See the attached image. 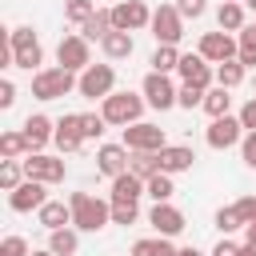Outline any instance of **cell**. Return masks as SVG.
I'll return each instance as SVG.
<instances>
[{"label": "cell", "instance_id": "cell-1", "mask_svg": "<svg viewBox=\"0 0 256 256\" xmlns=\"http://www.w3.org/2000/svg\"><path fill=\"white\" fill-rule=\"evenodd\" d=\"M68 204H72V224L80 232H100L104 224H112V200H100L92 192H72Z\"/></svg>", "mask_w": 256, "mask_h": 256}, {"label": "cell", "instance_id": "cell-2", "mask_svg": "<svg viewBox=\"0 0 256 256\" xmlns=\"http://www.w3.org/2000/svg\"><path fill=\"white\" fill-rule=\"evenodd\" d=\"M80 84V76L76 72H68V68H40L36 76H32V96L36 100H60V96H68L72 88Z\"/></svg>", "mask_w": 256, "mask_h": 256}, {"label": "cell", "instance_id": "cell-3", "mask_svg": "<svg viewBox=\"0 0 256 256\" xmlns=\"http://www.w3.org/2000/svg\"><path fill=\"white\" fill-rule=\"evenodd\" d=\"M144 96H136V92H112L104 104H100V116L108 120V124H120V128H128V124H140V112H144Z\"/></svg>", "mask_w": 256, "mask_h": 256}, {"label": "cell", "instance_id": "cell-4", "mask_svg": "<svg viewBox=\"0 0 256 256\" xmlns=\"http://www.w3.org/2000/svg\"><path fill=\"white\" fill-rule=\"evenodd\" d=\"M112 88H116V68L112 64H88L80 72V84H76V92L88 96V100H108Z\"/></svg>", "mask_w": 256, "mask_h": 256}, {"label": "cell", "instance_id": "cell-5", "mask_svg": "<svg viewBox=\"0 0 256 256\" xmlns=\"http://www.w3.org/2000/svg\"><path fill=\"white\" fill-rule=\"evenodd\" d=\"M124 148L128 152H164L168 148V136H164L160 124L140 120V124H128L124 128Z\"/></svg>", "mask_w": 256, "mask_h": 256}, {"label": "cell", "instance_id": "cell-6", "mask_svg": "<svg viewBox=\"0 0 256 256\" xmlns=\"http://www.w3.org/2000/svg\"><path fill=\"white\" fill-rule=\"evenodd\" d=\"M152 36H156V44H180V36H184V16L176 12V4H160L156 12H152Z\"/></svg>", "mask_w": 256, "mask_h": 256}, {"label": "cell", "instance_id": "cell-7", "mask_svg": "<svg viewBox=\"0 0 256 256\" xmlns=\"http://www.w3.org/2000/svg\"><path fill=\"white\" fill-rule=\"evenodd\" d=\"M140 92H144L148 108H156V112H168V108L176 104V96H180V88H176L164 72H148L144 84H140Z\"/></svg>", "mask_w": 256, "mask_h": 256}, {"label": "cell", "instance_id": "cell-8", "mask_svg": "<svg viewBox=\"0 0 256 256\" xmlns=\"http://www.w3.org/2000/svg\"><path fill=\"white\" fill-rule=\"evenodd\" d=\"M148 24H152V8L144 0H120L112 8V28H120V32H140Z\"/></svg>", "mask_w": 256, "mask_h": 256}, {"label": "cell", "instance_id": "cell-9", "mask_svg": "<svg viewBox=\"0 0 256 256\" xmlns=\"http://www.w3.org/2000/svg\"><path fill=\"white\" fill-rule=\"evenodd\" d=\"M204 140H208V148H216V152L240 144V140H244V124H240V116H220V120H212L208 132H204Z\"/></svg>", "mask_w": 256, "mask_h": 256}, {"label": "cell", "instance_id": "cell-10", "mask_svg": "<svg viewBox=\"0 0 256 256\" xmlns=\"http://www.w3.org/2000/svg\"><path fill=\"white\" fill-rule=\"evenodd\" d=\"M64 172H68L64 160L44 156V152H28V160H24V176H28V180H40V184H60Z\"/></svg>", "mask_w": 256, "mask_h": 256}, {"label": "cell", "instance_id": "cell-11", "mask_svg": "<svg viewBox=\"0 0 256 256\" xmlns=\"http://www.w3.org/2000/svg\"><path fill=\"white\" fill-rule=\"evenodd\" d=\"M208 64H224V60H236V52H240V44L228 36V32H204L200 36V48H196Z\"/></svg>", "mask_w": 256, "mask_h": 256}, {"label": "cell", "instance_id": "cell-12", "mask_svg": "<svg viewBox=\"0 0 256 256\" xmlns=\"http://www.w3.org/2000/svg\"><path fill=\"white\" fill-rule=\"evenodd\" d=\"M56 60H60V68H68V72H84V68L92 64L88 40H84V36H64V40L56 44Z\"/></svg>", "mask_w": 256, "mask_h": 256}, {"label": "cell", "instance_id": "cell-13", "mask_svg": "<svg viewBox=\"0 0 256 256\" xmlns=\"http://www.w3.org/2000/svg\"><path fill=\"white\" fill-rule=\"evenodd\" d=\"M176 72H180V80H184V84H196V88H204V92H208V88H212V80H216L212 64H208L200 52L180 56V68H176Z\"/></svg>", "mask_w": 256, "mask_h": 256}, {"label": "cell", "instance_id": "cell-14", "mask_svg": "<svg viewBox=\"0 0 256 256\" xmlns=\"http://www.w3.org/2000/svg\"><path fill=\"white\" fill-rule=\"evenodd\" d=\"M44 204H48V192H44L40 180H24L16 192H8V208L12 212H40Z\"/></svg>", "mask_w": 256, "mask_h": 256}, {"label": "cell", "instance_id": "cell-15", "mask_svg": "<svg viewBox=\"0 0 256 256\" xmlns=\"http://www.w3.org/2000/svg\"><path fill=\"white\" fill-rule=\"evenodd\" d=\"M128 160H132V156H128L124 144H100V148H96V172H104V176H112V180L128 172Z\"/></svg>", "mask_w": 256, "mask_h": 256}, {"label": "cell", "instance_id": "cell-16", "mask_svg": "<svg viewBox=\"0 0 256 256\" xmlns=\"http://www.w3.org/2000/svg\"><path fill=\"white\" fill-rule=\"evenodd\" d=\"M60 152H80L84 144V128H80V112H68L56 120V140H52Z\"/></svg>", "mask_w": 256, "mask_h": 256}, {"label": "cell", "instance_id": "cell-17", "mask_svg": "<svg viewBox=\"0 0 256 256\" xmlns=\"http://www.w3.org/2000/svg\"><path fill=\"white\" fill-rule=\"evenodd\" d=\"M148 224H152L160 236H168V240H172V236H180V232H184V212H180V208H172V204H156V208L148 212Z\"/></svg>", "mask_w": 256, "mask_h": 256}, {"label": "cell", "instance_id": "cell-18", "mask_svg": "<svg viewBox=\"0 0 256 256\" xmlns=\"http://www.w3.org/2000/svg\"><path fill=\"white\" fill-rule=\"evenodd\" d=\"M20 132L28 136V148H32V152H40L48 140H56V124H52L48 116H40V112H36V116H28Z\"/></svg>", "mask_w": 256, "mask_h": 256}, {"label": "cell", "instance_id": "cell-19", "mask_svg": "<svg viewBox=\"0 0 256 256\" xmlns=\"http://www.w3.org/2000/svg\"><path fill=\"white\" fill-rule=\"evenodd\" d=\"M140 196H148V188H144V180H140V176L124 172V176H116V180H112V204H136Z\"/></svg>", "mask_w": 256, "mask_h": 256}, {"label": "cell", "instance_id": "cell-20", "mask_svg": "<svg viewBox=\"0 0 256 256\" xmlns=\"http://www.w3.org/2000/svg\"><path fill=\"white\" fill-rule=\"evenodd\" d=\"M192 160H196V152H192V148H184V144H168V148L160 152V172H168V176L188 172V168H192Z\"/></svg>", "mask_w": 256, "mask_h": 256}, {"label": "cell", "instance_id": "cell-21", "mask_svg": "<svg viewBox=\"0 0 256 256\" xmlns=\"http://www.w3.org/2000/svg\"><path fill=\"white\" fill-rule=\"evenodd\" d=\"M36 216H40V224H44L48 232H60V228L72 224V204H64V200H48Z\"/></svg>", "mask_w": 256, "mask_h": 256}, {"label": "cell", "instance_id": "cell-22", "mask_svg": "<svg viewBox=\"0 0 256 256\" xmlns=\"http://www.w3.org/2000/svg\"><path fill=\"white\" fill-rule=\"evenodd\" d=\"M100 48H104V56H108V60H128L136 44H132V32H120V28H112V32L100 40Z\"/></svg>", "mask_w": 256, "mask_h": 256}, {"label": "cell", "instance_id": "cell-23", "mask_svg": "<svg viewBox=\"0 0 256 256\" xmlns=\"http://www.w3.org/2000/svg\"><path fill=\"white\" fill-rule=\"evenodd\" d=\"M128 172L132 176H140L144 184L160 172V152H132V160H128Z\"/></svg>", "mask_w": 256, "mask_h": 256}, {"label": "cell", "instance_id": "cell-24", "mask_svg": "<svg viewBox=\"0 0 256 256\" xmlns=\"http://www.w3.org/2000/svg\"><path fill=\"white\" fill-rule=\"evenodd\" d=\"M216 24H220V32H244L248 24H244V4H220V12H216Z\"/></svg>", "mask_w": 256, "mask_h": 256}, {"label": "cell", "instance_id": "cell-25", "mask_svg": "<svg viewBox=\"0 0 256 256\" xmlns=\"http://www.w3.org/2000/svg\"><path fill=\"white\" fill-rule=\"evenodd\" d=\"M108 32H112V8H100V12H96L84 28H80V36H84L88 44H92V40H104Z\"/></svg>", "mask_w": 256, "mask_h": 256}, {"label": "cell", "instance_id": "cell-26", "mask_svg": "<svg viewBox=\"0 0 256 256\" xmlns=\"http://www.w3.org/2000/svg\"><path fill=\"white\" fill-rule=\"evenodd\" d=\"M148 64H152V72H164V76L176 72V68H180V52H176V44H156V52H152Z\"/></svg>", "mask_w": 256, "mask_h": 256}, {"label": "cell", "instance_id": "cell-27", "mask_svg": "<svg viewBox=\"0 0 256 256\" xmlns=\"http://www.w3.org/2000/svg\"><path fill=\"white\" fill-rule=\"evenodd\" d=\"M228 108H232V96H228V88H208L204 92V112L212 116V120H220V116H228Z\"/></svg>", "mask_w": 256, "mask_h": 256}, {"label": "cell", "instance_id": "cell-28", "mask_svg": "<svg viewBox=\"0 0 256 256\" xmlns=\"http://www.w3.org/2000/svg\"><path fill=\"white\" fill-rule=\"evenodd\" d=\"M180 248H172L168 236H156V240H136L132 244V256H176Z\"/></svg>", "mask_w": 256, "mask_h": 256}, {"label": "cell", "instance_id": "cell-29", "mask_svg": "<svg viewBox=\"0 0 256 256\" xmlns=\"http://www.w3.org/2000/svg\"><path fill=\"white\" fill-rule=\"evenodd\" d=\"M24 152H32L24 132H4V136H0V156H4V160H20Z\"/></svg>", "mask_w": 256, "mask_h": 256}, {"label": "cell", "instance_id": "cell-30", "mask_svg": "<svg viewBox=\"0 0 256 256\" xmlns=\"http://www.w3.org/2000/svg\"><path fill=\"white\" fill-rule=\"evenodd\" d=\"M24 180H28V176H24V160H4V164H0V188H4V192H16Z\"/></svg>", "mask_w": 256, "mask_h": 256}, {"label": "cell", "instance_id": "cell-31", "mask_svg": "<svg viewBox=\"0 0 256 256\" xmlns=\"http://www.w3.org/2000/svg\"><path fill=\"white\" fill-rule=\"evenodd\" d=\"M96 12H100L96 0H68V4H64V20H72V24H80V28H84Z\"/></svg>", "mask_w": 256, "mask_h": 256}, {"label": "cell", "instance_id": "cell-32", "mask_svg": "<svg viewBox=\"0 0 256 256\" xmlns=\"http://www.w3.org/2000/svg\"><path fill=\"white\" fill-rule=\"evenodd\" d=\"M40 64H44V48H40V40L28 44V48H16V52H12V68H28V72H32V68H40Z\"/></svg>", "mask_w": 256, "mask_h": 256}, {"label": "cell", "instance_id": "cell-33", "mask_svg": "<svg viewBox=\"0 0 256 256\" xmlns=\"http://www.w3.org/2000/svg\"><path fill=\"white\" fill-rule=\"evenodd\" d=\"M244 72H248V68H244V64H240V60H224V64H220V68H216V84H220V88H228V92H232V88H236V84H240V80H244Z\"/></svg>", "mask_w": 256, "mask_h": 256}, {"label": "cell", "instance_id": "cell-34", "mask_svg": "<svg viewBox=\"0 0 256 256\" xmlns=\"http://www.w3.org/2000/svg\"><path fill=\"white\" fill-rule=\"evenodd\" d=\"M76 244H80V240H76V232H72V228H60V232H52V236H48V252H52V256H72V252H76Z\"/></svg>", "mask_w": 256, "mask_h": 256}, {"label": "cell", "instance_id": "cell-35", "mask_svg": "<svg viewBox=\"0 0 256 256\" xmlns=\"http://www.w3.org/2000/svg\"><path fill=\"white\" fill-rule=\"evenodd\" d=\"M144 188H148V196H152L156 204H168V200H172V192H176V188H172V176H168V172H156V176H152V180H148Z\"/></svg>", "mask_w": 256, "mask_h": 256}, {"label": "cell", "instance_id": "cell-36", "mask_svg": "<svg viewBox=\"0 0 256 256\" xmlns=\"http://www.w3.org/2000/svg\"><path fill=\"white\" fill-rule=\"evenodd\" d=\"M236 60H240L244 68H256V28H252V24L240 32V52H236Z\"/></svg>", "mask_w": 256, "mask_h": 256}, {"label": "cell", "instance_id": "cell-37", "mask_svg": "<svg viewBox=\"0 0 256 256\" xmlns=\"http://www.w3.org/2000/svg\"><path fill=\"white\" fill-rule=\"evenodd\" d=\"M216 228L228 236V232H236V228H248V224H244L240 208H236V204H228V208H220V212H216Z\"/></svg>", "mask_w": 256, "mask_h": 256}, {"label": "cell", "instance_id": "cell-38", "mask_svg": "<svg viewBox=\"0 0 256 256\" xmlns=\"http://www.w3.org/2000/svg\"><path fill=\"white\" fill-rule=\"evenodd\" d=\"M104 116L100 112H80V128H84V140H96V136H104Z\"/></svg>", "mask_w": 256, "mask_h": 256}, {"label": "cell", "instance_id": "cell-39", "mask_svg": "<svg viewBox=\"0 0 256 256\" xmlns=\"http://www.w3.org/2000/svg\"><path fill=\"white\" fill-rule=\"evenodd\" d=\"M176 104H180V108H188V112H192V108H204V88L184 84V88H180V96H176Z\"/></svg>", "mask_w": 256, "mask_h": 256}, {"label": "cell", "instance_id": "cell-40", "mask_svg": "<svg viewBox=\"0 0 256 256\" xmlns=\"http://www.w3.org/2000/svg\"><path fill=\"white\" fill-rule=\"evenodd\" d=\"M0 256H32V248H28L24 236H4L0 240Z\"/></svg>", "mask_w": 256, "mask_h": 256}, {"label": "cell", "instance_id": "cell-41", "mask_svg": "<svg viewBox=\"0 0 256 256\" xmlns=\"http://www.w3.org/2000/svg\"><path fill=\"white\" fill-rule=\"evenodd\" d=\"M28 44H36V32H32L28 24H20V28L8 32V48H12V52H16V48H28Z\"/></svg>", "mask_w": 256, "mask_h": 256}, {"label": "cell", "instance_id": "cell-42", "mask_svg": "<svg viewBox=\"0 0 256 256\" xmlns=\"http://www.w3.org/2000/svg\"><path fill=\"white\" fill-rule=\"evenodd\" d=\"M136 220H140V208H136V204H112V224H124V228H128V224H136Z\"/></svg>", "mask_w": 256, "mask_h": 256}, {"label": "cell", "instance_id": "cell-43", "mask_svg": "<svg viewBox=\"0 0 256 256\" xmlns=\"http://www.w3.org/2000/svg\"><path fill=\"white\" fill-rule=\"evenodd\" d=\"M176 12L184 20H196V16H204V0H176Z\"/></svg>", "mask_w": 256, "mask_h": 256}, {"label": "cell", "instance_id": "cell-44", "mask_svg": "<svg viewBox=\"0 0 256 256\" xmlns=\"http://www.w3.org/2000/svg\"><path fill=\"white\" fill-rule=\"evenodd\" d=\"M240 156H244L248 168H256V132H244V140H240Z\"/></svg>", "mask_w": 256, "mask_h": 256}, {"label": "cell", "instance_id": "cell-45", "mask_svg": "<svg viewBox=\"0 0 256 256\" xmlns=\"http://www.w3.org/2000/svg\"><path fill=\"white\" fill-rule=\"evenodd\" d=\"M236 208H240L244 224H256V196H240V200H236Z\"/></svg>", "mask_w": 256, "mask_h": 256}, {"label": "cell", "instance_id": "cell-46", "mask_svg": "<svg viewBox=\"0 0 256 256\" xmlns=\"http://www.w3.org/2000/svg\"><path fill=\"white\" fill-rule=\"evenodd\" d=\"M240 124H244V132H256V96L240 108Z\"/></svg>", "mask_w": 256, "mask_h": 256}, {"label": "cell", "instance_id": "cell-47", "mask_svg": "<svg viewBox=\"0 0 256 256\" xmlns=\"http://www.w3.org/2000/svg\"><path fill=\"white\" fill-rule=\"evenodd\" d=\"M12 104H16V84L0 80V108H12Z\"/></svg>", "mask_w": 256, "mask_h": 256}, {"label": "cell", "instance_id": "cell-48", "mask_svg": "<svg viewBox=\"0 0 256 256\" xmlns=\"http://www.w3.org/2000/svg\"><path fill=\"white\" fill-rule=\"evenodd\" d=\"M212 256H240V244H236V240H228V236H224V240H220V244H216V248H212Z\"/></svg>", "mask_w": 256, "mask_h": 256}, {"label": "cell", "instance_id": "cell-49", "mask_svg": "<svg viewBox=\"0 0 256 256\" xmlns=\"http://www.w3.org/2000/svg\"><path fill=\"white\" fill-rule=\"evenodd\" d=\"M240 256H256V240H244L240 244Z\"/></svg>", "mask_w": 256, "mask_h": 256}, {"label": "cell", "instance_id": "cell-50", "mask_svg": "<svg viewBox=\"0 0 256 256\" xmlns=\"http://www.w3.org/2000/svg\"><path fill=\"white\" fill-rule=\"evenodd\" d=\"M176 256H204V252H196V248H180Z\"/></svg>", "mask_w": 256, "mask_h": 256}, {"label": "cell", "instance_id": "cell-51", "mask_svg": "<svg viewBox=\"0 0 256 256\" xmlns=\"http://www.w3.org/2000/svg\"><path fill=\"white\" fill-rule=\"evenodd\" d=\"M244 232H248V240H256V224H248V228H244Z\"/></svg>", "mask_w": 256, "mask_h": 256}, {"label": "cell", "instance_id": "cell-52", "mask_svg": "<svg viewBox=\"0 0 256 256\" xmlns=\"http://www.w3.org/2000/svg\"><path fill=\"white\" fill-rule=\"evenodd\" d=\"M32 256H52V252H32Z\"/></svg>", "mask_w": 256, "mask_h": 256}, {"label": "cell", "instance_id": "cell-53", "mask_svg": "<svg viewBox=\"0 0 256 256\" xmlns=\"http://www.w3.org/2000/svg\"><path fill=\"white\" fill-rule=\"evenodd\" d=\"M244 4H248V8H256V0H244Z\"/></svg>", "mask_w": 256, "mask_h": 256}, {"label": "cell", "instance_id": "cell-54", "mask_svg": "<svg viewBox=\"0 0 256 256\" xmlns=\"http://www.w3.org/2000/svg\"><path fill=\"white\" fill-rule=\"evenodd\" d=\"M228 4H244V0H228Z\"/></svg>", "mask_w": 256, "mask_h": 256}, {"label": "cell", "instance_id": "cell-55", "mask_svg": "<svg viewBox=\"0 0 256 256\" xmlns=\"http://www.w3.org/2000/svg\"><path fill=\"white\" fill-rule=\"evenodd\" d=\"M252 28H256V24H252Z\"/></svg>", "mask_w": 256, "mask_h": 256}]
</instances>
